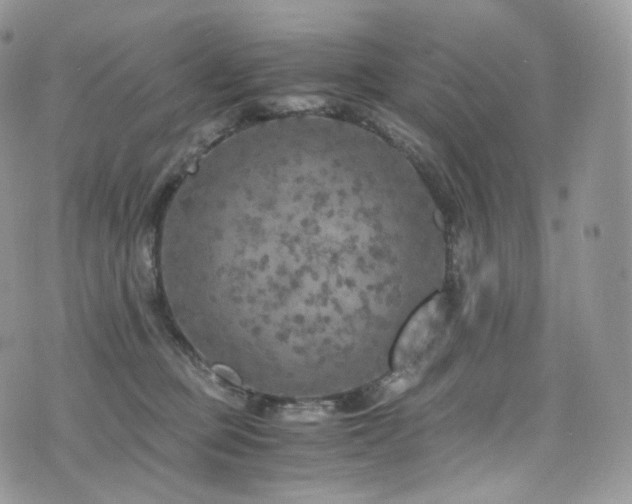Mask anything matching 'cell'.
<instances>
[{
	"label": "cell",
	"mask_w": 632,
	"mask_h": 504,
	"mask_svg": "<svg viewBox=\"0 0 632 504\" xmlns=\"http://www.w3.org/2000/svg\"><path fill=\"white\" fill-rule=\"evenodd\" d=\"M446 300L436 294L411 316L401 332L392 356L395 372L410 373L427 353L446 318Z\"/></svg>",
	"instance_id": "1"
}]
</instances>
